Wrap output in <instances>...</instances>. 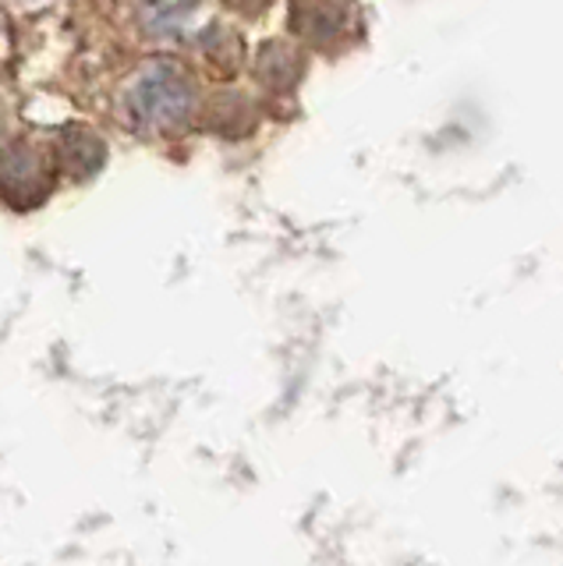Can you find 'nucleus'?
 Masks as SVG:
<instances>
[{
  "instance_id": "nucleus-1",
  "label": "nucleus",
  "mask_w": 563,
  "mask_h": 566,
  "mask_svg": "<svg viewBox=\"0 0 563 566\" xmlns=\"http://www.w3.org/2000/svg\"><path fill=\"white\" fill-rule=\"evenodd\" d=\"M196 111V78L178 61H149L125 88V117L143 135H170Z\"/></svg>"
},
{
  "instance_id": "nucleus-4",
  "label": "nucleus",
  "mask_w": 563,
  "mask_h": 566,
  "mask_svg": "<svg viewBox=\"0 0 563 566\" xmlns=\"http://www.w3.org/2000/svg\"><path fill=\"white\" fill-rule=\"evenodd\" d=\"M0 117H4V114H0Z\"/></svg>"
},
{
  "instance_id": "nucleus-2",
  "label": "nucleus",
  "mask_w": 563,
  "mask_h": 566,
  "mask_svg": "<svg viewBox=\"0 0 563 566\" xmlns=\"http://www.w3.org/2000/svg\"><path fill=\"white\" fill-rule=\"evenodd\" d=\"M50 188V164L46 156L29 146V142H14L0 153V195L19 206L40 202Z\"/></svg>"
},
{
  "instance_id": "nucleus-3",
  "label": "nucleus",
  "mask_w": 563,
  "mask_h": 566,
  "mask_svg": "<svg viewBox=\"0 0 563 566\" xmlns=\"http://www.w3.org/2000/svg\"><path fill=\"white\" fill-rule=\"evenodd\" d=\"M202 0H143V25L156 35H181L191 29Z\"/></svg>"
}]
</instances>
